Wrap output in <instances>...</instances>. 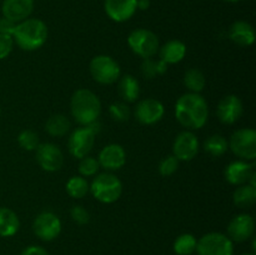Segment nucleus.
I'll return each instance as SVG.
<instances>
[{"label": "nucleus", "mask_w": 256, "mask_h": 255, "mask_svg": "<svg viewBox=\"0 0 256 255\" xmlns=\"http://www.w3.org/2000/svg\"><path fill=\"white\" fill-rule=\"evenodd\" d=\"M175 118L186 129H202L209 118L206 100L196 92L182 95L175 104Z\"/></svg>", "instance_id": "nucleus-1"}, {"label": "nucleus", "mask_w": 256, "mask_h": 255, "mask_svg": "<svg viewBox=\"0 0 256 255\" xmlns=\"http://www.w3.org/2000/svg\"><path fill=\"white\" fill-rule=\"evenodd\" d=\"M70 110L75 122L82 126L96 122L102 112V102L96 94L89 89H79L72 94Z\"/></svg>", "instance_id": "nucleus-2"}, {"label": "nucleus", "mask_w": 256, "mask_h": 255, "mask_svg": "<svg viewBox=\"0 0 256 255\" xmlns=\"http://www.w3.org/2000/svg\"><path fill=\"white\" fill-rule=\"evenodd\" d=\"M14 42L26 52L38 50L45 44L48 39V26L40 19H28L18 22L12 34Z\"/></svg>", "instance_id": "nucleus-3"}, {"label": "nucleus", "mask_w": 256, "mask_h": 255, "mask_svg": "<svg viewBox=\"0 0 256 255\" xmlns=\"http://www.w3.org/2000/svg\"><path fill=\"white\" fill-rule=\"evenodd\" d=\"M92 196L100 202L112 204L120 198L122 192V184L118 176L110 172L96 175L90 185Z\"/></svg>", "instance_id": "nucleus-4"}, {"label": "nucleus", "mask_w": 256, "mask_h": 255, "mask_svg": "<svg viewBox=\"0 0 256 255\" xmlns=\"http://www.w3.org/2000/svg\"><path fill=\"white\" fill-rule=\"evenodd\" d=\"M89 68L92 79L102 85L114 84L122 75L120 65L109 55H96L92 59Z\"/></svg>", "instance_id": "nucleus-5"}, {"label": "nucleus", "mask_w": 256, "mask_h": 255, "mask_svg": "<svg viewBox=\"0 0 256 255\" xmlns=\"http://www.w3.org/2000/svg\"><path fill=\"white\" fill-rule=\"evenodd\" d=\"M198 255H234V242L222 232H208L196 244Z\"/></svg>", "instance_id": "nucleus-6"}, {"label": "nucleus", "mask_w": 256, "mask_h": 255, "mask_svg": "<svg viewBox=\"0 0 256 255\" xmlns=\"http://www.w3.org/2000/svg\"><path fill=\"white\" fill-rule=\"evenodd\" d=\"M128 44L132 52L139 55L142 59L152 58L159 52V39L156 35L148 29H135L128 38Z\"/></svg>", "instance_id": "nucleus-7"}, {"label": "nucleus", "mask_w": 256, "mask_h": 255, "mask_svg": "<svg viewBox=\"0 0 256 255\" xmlns=\"http://www.w3.org/2000/svg\"><path fill=\"white\" fill-rule=\"evenodd\" d=\"M236 156L250 162L256 158V132L252 128H242L232 132L228 142Z\"/></svg>", "instance_id": "nucleus-8"}, {"label": "nucleus", "mask_w": 256, "mask_h": 255, "mask_svg": "<svg viewBox=\"0 0 256 255\" xmlns=\"http://www.w3.org/2000/svg\"><path fill=\"white\" fill-rule=\"evenodd\" d=\"M32 232L42 242H52L59 236L62 232V222L54 212H42L34 219Z\"/></svg>", "instance_id": "nucleus-9"}, {"label": "nucleus", "mask_w": 256, "mask_h": 255, "mask_svg": "<svg viewBox=\"0 0 256 255\" xmlns=\"http://www.w3.org/2000/svg\"><path fill=\"white\" fill-rule=\"evenodd\" d=\"M96 132L89 126H82L75 129L68 140V148L74 158L82 159L92 152L95 142Z\"/></svg>", "instance_id": "nucleus-10"}, {"label": "nucleus", "mask_w": 256, "mask_h": 255, "mask_svg": "<svg viewBox=\"0 0 256 255\" xmlns=\"http://www.w3.org/2000/svg\"><path fill=\"white\" fill-rule=\"evenodd\" d=\"M35 152H36L35 158H36L38 164L45 172H56L62 166L64 155L58 145L52 142H42V144H39Z\"/></svg>", "instance_id": "nucleus-11"}, {"label": "nucleus", "mask_w": 256, "mask_h": 255, "mask_svg": "<svg viewBox=\"0 0 256 255\" xmlns=\"http://www.w3.org/2000/svg\"><path fill=\"white\" fill-rule=\"evenodd\" d=\"M199 140L196 135L192 132H182L174 140L172 144V155L182 162H190L199 152Z\"/></svg>", "instance_id": "nucleus-12"}, {"label": "nucleus", "mask_w": 256, "mask_h": 255, "mask_svg": "<svg viewBox=\"0 0 256 255\" xmlns=\"http://www.w3.org/2000/svg\"><path fill=\"white\" fill-rule=\"evenodd\" d=\"M255 222L250 214H239L230 220L228 225V236L232 242H242L254 235Z\"/></svg>", "instance_id": "nucleus-13"}, {"label": "nucleus", "mask_w": 256, "mask_h": 255, "mask_svg": "<svg viewBox=\"0 0 256 255\" xmlns=\"http://www.w3.org/2000/svg\"><path fill=\"white\" fill-rule=\"evenodd\" d=\"M165 108L162 102L152 98L140 100L135 108V118L144 125H152L160 122L164 116Z\"/></svg>", "instance_id": "nucleus-14"}, {"label": "nucleus", "mask_w": 256, "mask_h": 255, "mask_svg": "<svg viewBox=\"0 0 256 255\" xmlns=\"http://www.w3.org/2000/svg\"><path fill=\"white\" fill-rule=\"evenodd\" d=\"M244 108L239 96L226 95L219 102L216 108V115L222 124L232 125L242 118Z\"/></svg>", "instance_id": "nucleus-15"}, {"label": "nucleus", "mask_w": 256, "mask_h": 255, "mask_svg": "<svg viewBox=\"0 0 256 255\" xmlns=\"http://www.w3.org/2000/svg\"><path fill=\"white\" fill-rule=\"evenodd\" d=\"M100 166L104 169L115 172V170L122 169L126 162V152L124 148L119 144H109L102 148V150L99 154Z\"/></svg>", "instance_id": "nucleus-16"}, {"label": "nucleus", "mask_w": 256, "mask_h": 255, "mask_svg": "<svg viewBox=\"0 0 256 255\" xmlns=\"http://www.w3.org/2000/svg\"><path fill=\"white\" fill-rule=\"evenodd\" d=\"M34 10V0H4L2 5V16L14 22L28 19Z\"/></svg>", "instance_id": "nucleus-17"}, {"label": "nucleus", "mask_w": 256, "mask_h": 255, "mask_svg": "<svg viewBox=\"0 0 256 255\" xmlns=\"http://www.w3.org/2000/svg\"><path fill=\"white\" fill-rule=\"evenodd\" d=\"M104 9L110 19L124 22L136 12V0H105Z\"/></svg>", "instance_id": "nucleus-18"}, {"label": "nucleus", "mask_w": 256, "mask_h": 255, "mask_svg": "<svg viewBox=\"0 0 256 255\" xmlns=\"http://www.w3.org/2000/svg\"><path fill=\"white\" fill-rule=\"evenodd\" d=\"M255 174L254 164L246 160H236L225 168V179L232 185H242L249 182L250 178Z\"/></svg>", "instance_id": "nucleus-19"}, {"label": "nucleus", "mask_w": 256, "mask_h": 255, "mask_svg": "<svg viewBox=\"0 0 256 255\" xmlns=\"http://www.w3.org/2000/svg\"><path fill=\"white\" fill-rule=\"evenodd\" d=\"M229 38L239 46H250L255 42V30L252 24L244 20H239L230 26Z\"/></svg>", "instance_id": "nucleus-20"}, {"label": "nucleus", "mask_w": 256, "mask_h": 255, "mask_svg": "<svg viewBox=\"0 0 256 255\" xmlns=\"http://www.w3.org/2000/svg\"><path fill=\"white\" fill-rule=\"evenodd\" d=\"M160 59L169 64H178L186 55V45L180 40H170L159 48Z\"/></svg>", "instance_id": "nucleus-21"}, {"label": "nucleus", "mask_w": 256, "mask_h": 255, "mask_svg": "<svg viewBox=\"0 0 256 255\" xmlns=\"http://www.w3.org/2000/svg\"><path fill=\"white\" fill-rule=\"evenodd\" d=\"M118 92L120 98L125 102H136L140 95V85L136 78L132 75L126 74L124 76L119 78V84H118Z\"/></svg>", "instance_id": "nucleus-22"}, {"label": "nucleus", "mask_w": 256, "mask_h": 255, "mask_svg": "<svg viewBox=\"0 0 256 255\" xmlns=\"http://www.w3.org/2000/svg\"><path fill=\"white\" fill-rule=\"evenodd\" d=\"M20 220L9 208H0V236L10 238L18 232Z\"/></svg>", "instance_id": "nucleus-23"}, {"label": "nucleus", "mask_w": 256, "mask_h": 255, "mask_svg": "<svg viewBox=\"0 0 256 255\" xmlns=\"http://www.w3.org/2000/svg\"><path fill=\"white\" fill-rule=\"evenodd\" d=\"M232 200L234 204L242 209L252 208L256 202V186H252L249 182L239 185L232 194Z\"/></svg>", "instance_id": "nucleus-24"}, {"label": "nucleus", "mask_w": 256, "mask_h": 255, "mask_svg": "<svg viewBox=\"0 0 256 255\" xmlns=\"http://www.w3.org/2000/svg\"><path fill=\"white\" fill-rule=\"evenodd\" d=\"M70 122L65 115L62 114H54L46 120L45 122V130L52 136H64L69 132L70 130Z\"/></svg>", "instance_id": "nucleus-25"}, {"label": "nucleus", "mask_w": 256, "mask_h": 255, "mask_svg": "<svg viewBox=\"0 0 256 255\" xmlns=\"http://www.w3.org/2000/svg\"><path fill=\"white\" fill-rule=\"evenodd\" d=\"M205 84H206V78H205L204 72L202 70L196 69V68H192V69L185 72L184 85L190 92L200 94L204 90Z\"/></svg>", "instance_id": "nucleus-26"}, {"label": "nucleus", "mask_w": 256, "mask_h": 255, "mask_svg": "<svg viewBox=\"0 0 256 255\" xmlns=\"http://www.w3.org/2000/svg\"><path fill=\"white\" fill-rule=\"evenodd\" d=\"M142 74L145 79H154L158 75H164L168 72V64L162 59L146 58L142 62Z\"/></svg>", "instance_id": "nucleus-27"}, {"label": "nucleus", "mask_w": 256, "mask_h": 255, "mask_svg": "<svg viewBox=\"0 0 256 255\" xmlns=\"http://www.w3.org/2000/svg\"><path fill=\"white\" fill-rule=\"evenodd\" d=\"M228 149H229L228 140L222 135L219 134L212 135L204 142V150L214 158H219L224 155Z\"/></svg>", "instance_id": "nucleus-28"}, {"label": "nucleus", "mask_w": 256, "mask_h": 255, "mask_svg": "<svg viewBox=\"0 0 256 255\" xmlns=\"http://www.w3.org/2000/svg\"><path fill=\"white\" fill-rule=\"evenodd\" d=\"M66 192L74 199H82L89 192L90 185L84 176H72L65 185Z\"/></svg>", "instance_id": "nucleus-29"}, {"label": "nucleus", "mask_w": 256, "mask_h": 255, "mask_svg": "<svg viewBox=\"0 0 256 255\" xmlns=\"http://www.w3.org/2000/svg\"><path fill=\"white\" fill-rule=\"evenodd\" d=\"M198 240L192 234H182L174 242V252L178 255H192L196 250Z\"/></svg>", "instance_id": "nucleus-30"}, {"label": "nucleus", "mask_w": 256, "mask_h": 255, "mask_svg": "<svg viewBox=\"0 0 256 255\" xmlns=\"http://www.w3.org/2000/svg\"><path fill=\"white\" fill-rule=\"evenodd\" d=\"M18 142L24 150L32 152L39 146V135L32 130H22L18 136Z\"/></svg>", "instance_id": "nucleus-31"}, {"label": "nucleus", "mask_w": 256, "mask_h": 255, "mask_svg": "<svg viewBox=\"0 0 256 255\" xmlns=\"http://www.w3.org/2000/svg\"><path fill=\"white\" fill-rule=\"evenodd\" d=\"M99 169L100 164L99 162H98V159H95V158L86 155V156L80 159L79 172L82 176H94V175H96V172H99Z\"/></svg>", "instance_id": "nucleus-32"}, {"label": "nucleus", "mask_w": 256, "mask_h": 255, "mask_svg": "<svg viewBox=\"0 0 256 255\" xmlns=\"http://www.w3.org/2000/svg\"><path fill=\"white\" fill-rule=\"evenodd\" d=\"M109 112L115 122H128L130 119V115H132L130 108L128 106V104L125 102H112L109 108Z\"/></svg>", "instance_id": "nucleus-33"}, {"label": "nucleus", "mask_w": 256, "mask_h": 255, "mask_svg": "<svg viewBox=\"0 0 256 255\" xmlns=\"http://www.w3.org/2000/svg\"><path fill=\"white\" fill-rule=\"evenodd\" d=\"M179 169V160L174 155L165 156L159 164V172L162 176H170Z\"/></svg>", "instance_id": "nucleus-34"}, {"label": "nucleus", "mask_w": 256, "mask_h": 255, "mask_svg": "<svg viewBox=\"0 0 256 255\" xmlns=\"http://www.w3.org/2000/svg\"><path fill=\"white\" fill-rule=\"evenodd\" d=\"M70 215H72V219L79 225H85L90 222L89 212L82 205H74L70 210Z\"/></svg>", "instance_id": "nucleus-35"}, {"label": "nucleus", "mask_w": 256, "mask_h": 255, "mask_svg": "<svg viewBox=\"0 0 256 255\" xmlns=\"http://www.w3.org/2000/svg\"><path fill=\"white\" fill-rule=\"evenodd\" d=\"M14 48V39L10 35L0 34V60L5 59L10 55Z\"/></svg>", "instance_id": "nucleus-36"}, {"label": "nucleus", "mask_w": 256, "mask_h": 255, "mask_svg": "<svg viewBox=\"0 0 256 255\" xmlns=\"http://www.w3.org/2000/svg\"><path fill=\"white\" fill-rule=\"evenodd\" d=\"M15 28H16V22H12V20L6 19V18L4 16L0 19V34L12 36V34H14L15 32Z\"/></svg>", "instance_id": "nucleus-37"}, {"label": "nucleus", "mask_w": 256, "mask_h": 255, "mask_svg": "<svg viewBox=\"0 0 256 255\" xmlns=\"http://www.w3.org/2000/svg\"><path fill=\"white\" fill-rule=\"evenodd\" d=\"M22 255H49L46 249L42 246H38V245H30V246L25 248L22 250Z\"/></svg>", "instance_id": "nucleus-38"}, {"label": "nucleus", "mask_w": 256, "mask_h": 255, "mask_svg": "<svg viewBox=\"0 0 256 255\" xmlns=\"http://www.w3.org/2000/svg\"><path fill=\"white\" fill-rule=\"evenodd\" d=\"M150 6V0H136V9L146 10Z\"/></svg>", "instance_id": "nucleus-39"}, {"label": "nucleus", "mask_w": 256, "mask_h": 255, "mask_svg": "<svg viewBox=\"0 0 256 255\" xmlns=\"http://www.w3.org/2000/svg\"><path fill=\"white\" fill-rule=\"evenodd\" d=\"M225 2H240V0H225Z\"/></svg>", "instance_id": "nucleus-40"}, {"label": "nucleus", "mask_w": 256, "mask_h": 255, "mask_svg": "<svg viewBox=\"0 0 256 255\" xmlns=\"http://www.w3.org/2000/svg\"><path fill=\"white\" fill-rule=\"evenodd\" d=\"M242 255H254V254H250V252H245V254H242Z\"/></svg>", "instance_id": "nucleus-41"}]
</instances>
